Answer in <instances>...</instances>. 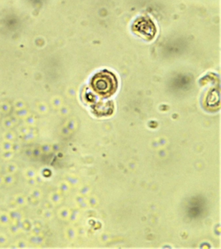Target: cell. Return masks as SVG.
I'll list each match as a JSON object with an SVG mask.
<instances>
[{
  "mask_svg": "<svg viewBox=\"0 0 221 249\" xmlns=\"http://www.w3.org/2000/svg\"><path fill=\"white\" fill-rule=\"evenodd\" d=\"M93 88L102 95L113 94L117 88V81L110 72H101L96 75L92 81Z\"/></svg>",
  "mask_w": 221,
  "mask_h": 249,
  "instance_id": "1",
  "label": "cell"
}]
</instances>
